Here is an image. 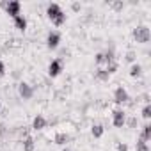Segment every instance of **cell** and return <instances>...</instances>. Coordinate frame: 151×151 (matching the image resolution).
I'll return each mask as SVG.
<instances>
[{
    "mask_svg": "<svg viewBox=\"0 0 151 151\" xmlns=\"http://www.w3.org/2000/svg\"><path fill=\"white\" fill-rule=\"evenodd\" d=\"M46 13H48V18H50L55 25H62V23L66 22V14H64V11L60 9L59 4H50V6L46 7Z\"/></svg>",
    "mask_w": 151,
    "mask_h": 151,
    "instance_id": "6da1fadb",
    "label": "cell"
},
{
    "mask_svg": "<svg viewBox=\"0 0 151 151\" xmlns=\"http://www.w3.org/2000/svg\"><path fill=\"white\" fill-rule=\"evenodd\" d=\"M133 37L139 41V43H147L149 41V29L147 27H137L135 30H133Z\"/></svg>",
    "mask_w": 151,
    "mask_h": 151,
    "instance_id": "7a4b0ae2",
    "label": "cell"
},
{
    "mask_svg": "<svg viewBox=\"0 0 151 151\" xmlns=\"http://www.w3.org/2000/svg\"><path fill=\"white\" fill-rule=\"evenodd\" d=\"M59 43H60V34L57 30H50L48 36H46V46L50 50H55L59 46Z\"/></svg>",
    "mask_w": 151,
    "mask_h": 151,
    "instance_id": "3957f363",
    "label": "cell"
},
{
    "mask_svg": "<svg viewBox=\"0 0 151 151\" xmlns=\"http://www.w3.org/2000/svg\"><path fill=\"white\" fill-rule=\"evenodd\" d=\"M112 123H114L116 128H123L124 123H126V114H124V110H114V114H112Z\"/></svg>",
    "mask_w": 151,
    "mask_h": 151,
    "instance_id": "277c9868",
    "label": "cell"
},
{
    "mask_svg": "<svg viewBox=\"0 0 151 151\" xmlns=\"http://www.w3.org/2000/svg\"><path fill=\"white\" fill-rule=\"evenodd\" d=\"M62 71V60L60 59H53L50 64H48V75L50 77H57Z\"/></svg>",
    "mask_w": 151,
    "mask_h": 151,
    "instance_id": "5b68a950",
    "label": "cell"
},
{
    "mask_svg": "<svg viewBox=\"0 0 151 151\" xmlns=\"http://www.w3.org/2000/svg\"><path fill=\"white\" fill-rule=\"evenodd\" d=\"M18 93H20V96H22L23 100H30V98H32V94H34V89H32L29 84L22 82V84L18 86Z\"/></svg>",
    "mask_w": 151,
    "mask_h": 151,
    "instance_id": "8992f818",
    "label": "cell"
},
{
    "mask_svg": "<svg viewBox=\"0 0 151 151\" xmlns=\"http://www.w3.org/2000/svg\"><path fill=\"white\" fill-rule=\"evenodd\" d=\"M4 7H6L7 14H11L13 18L18 16V14H22V13H20V9H22V4H20V2H7V4H4Z\"/></svg>",
    "mask_w": 151,
    "mask_h": 151,
    "instance_id": "52a82bcc",
    "label": "cell"
},
{
    "mask_svg": "<svg viewBox=\"0 0 151 151\" xmlns=\"http://www.w3.org/2000/svg\"><path fill=\"white\" fill-rule=\"evenodd\" d=\"M114 101L116 103H126L128 101V93H126L124 87H117L114 91Z\"/></svg>",
    "mask_w": 151,
    "mask_h": 151,
    "instance_id": "ba28073f",
    "label": "cell"
},
{
    "mask_svg": "<svg viewBox=\"0 0 151 151\" xmlns=\"http://www.w3.org/2000/svg\"><path fill=\"white\" fill-rule=\"evenodd\" d=\"M46 124H48V121H46V117H43L41 114H37V116L34 117V121H32V128H34V130H43V128H46Z\"/></svg>",
    "mask_w": 151,
    "mask_h": 151,
    "instance_id": "9c48e42d",
    "label": "cell"
},
{
    "mask_svg": "<svg viewBox=\"0 0 151 151\" xmlns=\"http://www.w3.org/2000/svg\"><path fill=\"white\" fill-rule=\"evenodd\" d=\"M13 20H14V25H16V29H18V30H25V29H27V20H25V16H23V14L14 16Z\"/></svg>",
    "mask_w": 151,
    "mask_h": 151,
    "instance_id": "30bf717a",
    "label": "cell"
},
{
    "mask_svg": "<svg viewBox=\"0 0 151 151\" xmlns=\"http://www.w3.org/2000/svg\"><path fill=\"white\" fill-rule=\"evenodd\" d=\"M103 132H105V128H103L101 124H94V126H93V130H91L93 137H96V139H100V137L103 135Z\"/></svg>",
    "mask_w": 151,
    "mask_h": 151,
    "instance_id": "8fae6325",
    "label": "cell"
},
{
    "mask_svg": "<svg viewBox=\"0 0 151 151\" xmlns=\"http://www.w3.org/2000/svg\"><path fill=\"white\" fill-rule=\"evenodd\" d=\"M130 75H132V77H140V75H142V66L140 64H132Z\"/></svg>",
    "mask_w": 151,
    "mask_h": 151,
    "instance_id": "7c38bea8",
    "label": "cell"
},
{
    "mask_svg": "<svg viewBox=\"0 0 151 151\" xmlns=\"http://www.w3.org/2000/svg\"><path fill=\"white\" fill-rule=\"evenodd\" d=\"M140 139H142V140H146V142L151 139V126H149V124H144V130H142Z\"/></svg>",
    "mask_w": 151,
    "mask_h": 151,
    "instance_id": "4fadbf2b",
    "label": "cell"
},
{
    "mask_svg": "<svg viewBox=\"0 0 151 151\" xmlns=\"http://www.w3.org/2000/svg\"><path fill=\"white\" fill-rule=\"evenodd\" d=\"M23 151H34V140L30 137H27L23 140Z\"/></svg>",
    "mask_w": 151,
    "mask_h": 151,
    "instance_id": "5bb4252c",
    "label": "cell"
},
{
    "mask_svg": "<svg viewBox=\"0 0 151 151\" xmlns=\"http://www.w3.org/2000/svg\"><path fill=\"white\" fill-rule=\"evenodd\" d=\"M109 77H110V75H109L107 69H98L96 71V78L98 80H109Z\"/></svg>",
    "mask_w": 151,
    "mask_h": 151,
    "instance_id": "9a60e30c",
    "label": "cell"
},
{
    "mask_svg": "<svg viewBox=\"0 0 151 151\" xmlns=\"http://www.w3.org/2000/svg\"><path fill=\"white\" fill-rule=\"evenodd\" d=\"M68 139H69V137H68L66 133H57V135H55V142H57V144H60V146H62V144H66V142H68Z\"/></svg>",
    "mask_w": 151,
    "mask_h": 151,
    "instance_id": "2e32d148",
    "label": "cell"
},
{
    "mask_svg": "<svg viewBox=\"0 0 151 151\" xmlns=\"http://www.w3.org/2000/svg\"><path fill=\"white\" fill-rule=\"evenodd\" d=\"M149 147H147V142L146 140H142V139H139L137 140V151H147Z\"/></svg>",
    "mask_w": 151,
    "mask_h": 151,
    "instance_id": "e0dca14e",
    "label": "cell"
},
{
    "mask_svg": "<svg viewBox=\"0 0 151 151\" xmlns=\"http://www.w3.org/2000/svg\"><path fill=\"white\" fill-rule=\"evenodd\" d=\"M142 116H144L146 119H149V116H151V109H149V105H146V107L142 109Z\"/></svg>",
    "mask_w": 151,
    "mask_h": 151,
    "instance_id": "ac0fdd59",
    "label": "cell"
},
{
    "mask_svg": "<svg viewBox=\"0 0 151 151\" xmlns=\"http://www.w3.org/2000/svg\"><path fill=\"white\" fill-rule=\"evenodd\" d=\"M6 132H7L6 124H4V123H0V137H4V135H6Z\"/></svg>",
    "mask_w": 151,
    "mask_h": 151,
    "instance_id": "d6986e66",
    "label": "cell"
},
{
    "mask_svg": "<svg viewBox=\"0 0 151 151\" xmlns=\"http://www.w3.org/2000/svg\"><path fill=\"white\" fill-rule=\"evenodd\" d=\"M94 60H96V64H101V62H105V59H103V53H98Z\"/></svg>",
    "mask_w": 151,
    "mask_h": 151,
    "instance_id": "ffe728a7",
    "label": "cell"
},
{
    "mask_svg": "<svg viewBox=\"0 0 151 151\" xmlns=\"http://www.w3.org/2000/svg\"><path fill=\"white\" fill-rule=\"evenodd\" d=\"M4 75H6V64L0 60V77H4Z\"/></svg>",
    "mask_w": 151,
    "mask_h": 151,
    "instance_id": "44dd1931",
    "label": "cell"
},
{
    "mask_svg": "<svg viewBox=\"0 0 151 151\" xmlns=\"http://www.w3.org/2000/svg\"><path fill=\"white\" fill-rule=\"evenodd\" d=\"M117 151H128V146L126 144H117Z\"/></svg>",
    "mask_w": 151,
    "mask_h": 151,
    "instance_id": "7402d4cb",
    "label": "cell"
},
{
    "mask_svg": "<svg viewBox=\"0 0 151 151\" xmlns=\"http://www.w3.org/2000/svg\"><path fill=\"white\" fill-rule=\"evenodd\" d=\"M64 151H71V149H64Z\"/></svg>",
    "mask_w": 151,
    "mask_h": 151,
    "instance_id": "603a6c76",
    "label": "cell"
},
{
    "mask_svg": "<svg viewBox=\"0 0 151 151\" xmlns=\"http://www.w3.org/2000/svg\"><path fill=\"white\" fill-rule=\"evenodd\" d=\"M0 109H2V103H0Z\"/></svg>",
    "mask_w": 151,
    "mask_h": 151,
    "instance_id": "cb8c5ba5",
    "label": "cell"
}]
</instances>
